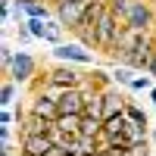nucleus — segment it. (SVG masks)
Listing matches in <instances>:
<instances>
[{
  "mask_svg": "<svg viewBox=\"0 0 156 156\" xmlns=\"http://www.w3.org/2000/svg\"><path fill=\"white\" fill-rule=\"evenodd\" d=\"M153 50H156V41H153V34L147 31V34H140V41H137L134 47H128V50H115L112 59L122 62V66H131V69H137V72H147L150 59H153Z\"/></svg>",
  "mask_w": 156,
  "mask_h": 156,
  "instance_id": "f257e3e1",
  "label": "nucleus"
},
{
  "mask_svg": "<svg viewBox=\"0 0 156 156\" xmlns=\"http://www.w3.org/2000/svg\"><path fill=\"white\" fill-rule=\"evenodd\" d=\"M53 59L56 62H72V66H94V50L84 47L81 41H62L53 50Z\"/></svg>",
  "mask_w": 156,
  "mask_h": 156,
  "instance_id": "f03ea898",
  "label": "nucleus"
},
{
  "mask_svg": "<svg viewBox=\"0 0 156 156\" xmlns=\"http://www.w3.org/2000/svg\"><path fill=\"white\" fill-rule=\"evenodd\" d=\"M122 28H125V22L106 6V12L100 16V25H97V50H106V53H112V47H115V41H119Z\"/></svg>",
  "mask_w": 156,
  "mask_h": 156,
  "instance_id": "7ed1b4c3",
  "label": "nucleus"
},
{
  "mask_svg": "<svg viewBox=\"0 0 156 156\" xmlns=\"http://www.w3.org/2000/svg\"><path fill=\"white\" fill-rule=\"evenodd\" d=\"M34 75H37V59L25 47H19L16 56H12V62H9V69L3 72V78H12L16 84H28Z\"/></svg>",
  "mask_w": 156,
  "mask_h": 156,
  "instance_id": "20e7f679",
  "label": "nucleus"
},
{
  "mask_svg": "<svg viewBox=\"0 0 156 156\" xmlns=\"http://www.w3.org/2000/svg\"><path fill=\"white\" fill-rule=\"evenodd\" d=\"M87 6H90V0H53V16L66 25L69 31H75Z\"/></svg>",
  "mask_w": 156,
  "mask_h": 156,
  "instance_id": "39448f33",
  "label": "nucleus"
},
{
  "mask_svg": "<svg viewBox=\"0 0 156 156\" xmlns=\"http://www.w3.org/2000/svg\"><path fill=\"white\" fill-rule=\"evenodd\" d=\"M84 72H78V66H72V62H59V66H53L47 75H44V81H50V84H56V87H81L84 84Z\"/></svg>",
  "mask_w": 156,
  "mask_h": 156,
  "instance_id": "423d86ee",
  "label": "nucleus"
},
{
  "mask_svg": "<svg viewBox=\"0 0 156 156\" xmlns=\"http://www.w3.org/2000/svg\"><path fill=\"white\" fill-rule=\"evenodd\" d=\"M125 25L134 28V31H150L156 25V16H153L147 0H131V9H128V16H125Z\"/></svg>",
  "mask_w": 156,
  "mask_h": 156,
  "instance_id": "0eeeda50",
  "label": "nucleus"
},
{
  "mask_svg": "<svg viewBox=\"0 0 156 156\" xmlns=\"http://www.w3.org/2000/svg\"><path fill=\"white\" fill-rule=\"evenodd\" d=\"M28 112L37 115V119H50V122L59 119V106H56V100L50 97V94H44L41 87H37V94L28 100Z\"/></svg>",
  "mask_w": 156,
  "mask_h": 156,
  "instance_id": "6e6552de",
  "label": "nucleus"
},
{
  "mask_svg": "<svg viewBox=\"0 0 156 156\" xmlns=\"http://www.w3.org/2000/svg\"><path fill=\"white\" fill-rule=\"evenodd\" d=\"M56 106H59V115H84V87L62 90Z\"/></svg>",
  "mask_w": 156,
  "mask_h": 156,
  "instance_id": "1a4fd4ad",
  "label": "nucleus"
},
{
  "mask_svg": "<svg viewBox=\"0 0 156 156\" xmlns=\"http://www.w3.org/2000/svg\"><path fill=\"white\" fill-rule=\"evenodd\" d=\"M50 147H53V137H50V134H28V137H19V156H44Z\"/></svg>",
  "mask_w": 156,
  "mask_h": 156,
  "instance_id": "9d476101",
  "label": "nucleus"
},
{
  "mask_svg": "<svg viewBox=\"0 0 156 156\" xmlns=\"http://www.w3.org/2000/svg\"><path fill=\"white\" fill-rule=\"evenodd\" d=\"M128 106V97L119 90V84H106L103 87V119H109L115 112H125Z\"/></svg>",
  "mask_w": 156,
  "mask_h": 156,
  "instance_id": "9b49d317",
  "label": "nucleus"
},
{
  "mask_svg": "<svg viewBox=\"0 0 156 156\" xmlns=\"http://www.w3.org/2000/svg\"><path fill=\"white\" fill-rule=\"evenodd\" d=\"M137 75H140L137 69H131V66H122V62H115V69L109 72L112 84H119V87H131V81H134Z\"/></svg>",
  "mask_w": 156,
  "mask_h": 156,
  "instance_id": "f8f14e48",
  "label": "nucleus"
},
{
  "mask_svg": "<svg viewBox=\"0 0 156 156\" xmlns=\"http://www.w3.org/2000/svg\"><path fill=\"white\" fill-rule=\"evenodd\" d=\"M62 31H66V25H62L56 16H53V19H47V25H44V41H47V44H53V47L62 44Z\"/></svg>",
  "mask_w": 156,
  "mask_h": 156,
  "instance_id": "ddd939ff",
  "label": "nucleus"
},
{
  "mask_svg": "<svg viewBox=\"0 0 156 156\" xmlns=\"http://www.w3.org/2000/svg\"><path fill=\"white\" fill-rule=\"evenodd\" d=\"M19 87L22 84H16L12 78H3V87H0V103H3V109H12V103L19 97Z\"/></svg>",
  "mask_w": 156,
  "mask_h": 156,
  "instance_id": "4468645a",
  "label": "nucleus"
},
{
  "mask_svg": "<svg viewBox=\"0 0 156 156\" xmlns=\"http://www.w3.org/2000/svg\"><path fill=\"white\" fill-rule=\"evenodd\" d=\"M81 134L84 137H103V119H97V115H81Z\"/></svg>",
  "mask_w": 156,
  "mask_h": 156,
  "instance_id": "2eb2a0df",
  "label": "nucleus"
},
{
  "mask_svg": "<svg viewBox=\"0 0 156 156\" xmlns=\"http://www.w3.org/2000/svg\"><path fill=\"white\" fill-rule=\"evenodd\" d=\"M125 115H128V122H134V125H140V128H153V125H150V115H147L144 109H140L134 100H128V106H125Z\"/></svg>",
  "mask_w": 156,
  "mask_h": 156,
  "instance_id": "dca6fc26",
  "label": "nucleus"
},
{
  "mask_svg": "<svg viewBox=\"0 0 156 156\" xmlns=\"http://www.w3.org/2000/svg\"><path fill=\"white\" fill-rule=\"evenodd\" d=\"M56 128L66 131V134H72V137H78V134H81V115H59Z\"/></svg>",
  "mask_w": 156,
  "mask_h": 156,
  "instance_id": "f3484780",
  "label": "nucleus"
},
{
  "mask_svg": "<svg viewBox=\"0 0 156 156\" xmlns=\"http://www.w3.org/2000/svg\"><path fill=\"white\" fill-rule=\"evenodd\" d=\"M97 150H100V140H97V137H84V134L75 137V153H81V156H94Z\"/></svg>",
  "mask_w": 156,
  "mask_h": 156,
  "instance_id": "a211bd4d",
  "label": "nucleus"
},
{
  "mask_svg": "<svg viewBox=\"0 0 156 156\" xmlns=\"http://www.w3.org/2000/svg\"><path fill=\"white\" fill-rule=\"evenodd\" d=\"M128 90H134V94H140V90H153V75H137Z\"/></svg>",
  "mask_w": 156,
  "mask_h": 156,
  "instance_id": "6ab92c4d",
  "label": "nucleus"
},
{
  "mask_svg": "<svg viewBox=\"0 0 156 156\" xmlns=\"http://www.w3.org/2000/svg\"><path fill=\"white\" fill-rule=\"evenodd\" d=\"M25 25H28V31L34 34V41H44V25H47V19H25Z\"/></svg>",
  "mask_w": 156,
  "mask_h": 156,
  "instance_id": "aec40b11",
  "label": "nucleus"
},
{
  "mask_svg": "<svg viewBox=\"0 0 156 156\" xmlns=\"http://www.w3.org/2000/svg\"><path fill=\"white\" fill-rule=\"evenodd\" d=\"M109 9L119 16L122 22H125V16H128V9H131V0H109Z\"/></svg>",
  "mask_w": 156,
  "mask_h": 156,
  "instance_id": "412c9836",
  "label": "nucleus"
},
{
  "mask_svg": "<svg viewBox=\"0 0 156 156\" xmlns=\"http://www.w3.org/2000/svg\"><path fill=\"white\" fill-rule=\"evenodd\" d=\"M16 41H19V47H25V44H31V41H34V34L28 31V25H25V22L16 25Z\"/></svg>",
  "mask_w": 156,
  "mask_h": 156,
  "instance_id": "4be33fe9",
  "label": "nucleus"
},
{
  "mask_svg": "<svg viewBox=\"0 0 156 156\" xmlns=\"http://www.w3.org/2000/svg\"><path fill=\"white\" fill-rule=\"evenodd\" d=\"M12 56H16V50H12V47H9V44L3 41V44H0V62H3V72L9 69V62H12Z\"/></svg>",
  "mask_w": 156,
  "mask_h": 156,
  "instance_id": "5701e85b",
  "label": "nucleus"
},
{
  "mask_svg": "<svg viewBox=\"0 0 156 156\" xmlns=\"http://www.w3.org/2000/svg\"><path fill=\"white\" fill-rule=\"evenodd\" d=\"M12 122H19L16 109H3V112H0V125H12Z\"/></svg>",
  "mask_w": 156,
  "mask_h": 156,
  "instance_id": "b1692460",
  "label": "nucleus"
},
{
  "mask_svg": "<svg viewBox=\"0 0 156 156\" xmlns=\"http://www.w3.org/2000/svg\"><path fill=\"white\" fill-rule=\"evenodd\" d=\"M147 75H153V81H156V50H153V59H150V66H147Z\"/></svg>",
  "mask_w": 156,
  "mask_h": 156,
  "instance_id": "393cba45",
  "label": "nucleus"
},
{
  "mask_svg": "<svg viewBox=\"0 0 156 156\" xmlns=\"http://www.w3.org/2000/svg\"><path fill=\"white\" fill-rule=\"evenodd\" d=\"M147 94H150V103L156 106V84H153V90H147Z\"/></svg>",
  "mask_w": 156,
  "mask_h": 156,
  "instance_id": "a878e982",
  "label": "nucleus"
},
{
  "mask_svg": "<svg viewBox=\"0 0 156 156\" xmlns=\"http://www.w3.org/2000/svg\"><path fill=\"white\" fill-rule=\"evenodd\" d=\"M150 140L156 144V122H153V128H150Z\"/></svg>",
  "mask_w": 156,
  "mask_h": 156,
  "instance_id": "bb28decb",
  "label": "nucleus"
},
{
  "mask_svg": "<svg viewBox=\"0 0 156 156\" xmlns=\"http://www.w3.org/2000/svg\"><path fill=\"white\" fill-rule=\"evenodd\" d=\"M69 156H81V153H69Z\"/></svg>",
  "mask_w": 156,
  "mask_h": 156,
  "instance_id": "cd10ccee",
  "label": "nucleus"
}]
</instances>
